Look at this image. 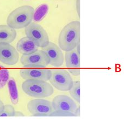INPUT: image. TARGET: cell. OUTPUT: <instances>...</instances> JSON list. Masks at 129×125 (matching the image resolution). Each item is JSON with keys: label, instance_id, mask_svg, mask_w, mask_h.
I'll list each match as a JSON object with an SVG mask.
<instances>
[{"label": "cell", "instance_id": "cell-12", "mask_svg": "<svg viewBox=\"0 0 129 125\" xmlns=\"http://www.w3.org/2000/svg\"><path fill=\"white\" fill-rule=\"evenodd\" d=\"M64 60L68 72L72 75L77 77L80 75V56L78 55L75 49L66 52Z\"/></svg>", "mask_w": 129, "mask_h": 125}, {"label": "cell", "instance_id": "cell-20", "mask_svg": "<svg viewBox=\"0 0 129 125\" xmlns=\"http://www.w3.org/2000/svg\"><path fill=\"white\" fill-rule=\"evenodd\" d=\"M50 116H61V117H71L75 116L74 113L68 112V111H54L50 115Z\"/></svg>", "mask_w": 129, "mask_h": 125}, {"label": "cell", "instance_id": "cell-10", "mask_svg": "<svg viewBox=\"0 0 129 125\" xmlns=\"http://www.w3.org/2000/svg\"><path fill=\"white\" fill-rule=\"evenodd\" d=\"M54 111H64L74 113L77 106L74 99L67 95H58L52 101Z\"/></svg>", "mask_w": 129, "mask_h": 125}, {"label": "cell", "instance_id": "cell-24", "mask_svg": "<svg viewBox=\"0 0 129 125\" xmlns=\"http://www.w3.org/2000/svg\"><path fill=\"white\" fill-rule=\"evenodd\" d=\"M75 49L76 52L77 53L78 55L80 56V42H79L77 44V45H76V48H75Z\"/></svg>", "mask_w": 129, "mask_h": 125}, {"label": "cell", "instance_id": "cell-23", "mask_svg": "<svg viewBox=\"0 0 129 125\" xmlns=\"http://www.w3.org/2000/svg\"><path fill=\"white\" fill-rule=\"evenodd\" d=\"M24 114L23 113L21 112L20 111H15V114H14V116H18V117H21V116H24Z\"/></svg>", "mask_w": 129, "mask_h": 125}, {"label": "cell", "instance_id": "cell-1", "mask_svg": "<svg viewBox=\"0 0 129 125\" xmlns=\"http://www.w3.org/2000/svg\"><path fill=\"white\" fill-rule=\"evenodd\" d=\"M80 27L79 21H73L61 30L58 37V45L61 50L68 52L76 48L80 42Z\"/></svg>", "mask_w": 129, "mask_h": 125}, {"label": "cell", "instance_id": "cell-22", "mask_svg": "<svg viewBox=\"0 0 129 125\" xmlns=\"http://www.w3.org/2000/svg\"><path fill=\"white\" fill-rule=\"evenodd\" d=\"M75 116H80V107H77L75 111L74 112Z\"/></svg>", "mask_w": 129, "mask_h": 125}, {"label": "cell", "instance_id": "cell-3", "mask_svg": "<svg viewBox=\"0 0 129 125\" xmlns=\"http://www.w3.org/2000/svg\"><path fill=\"white\" fill-rule=\"evenodd\" d=\"M22 89L28 96L37 98L50 97L54 91L52 86L46 81L35 79L25 80Z\"/></svg>", "mask_w": 129, "mask_h": 125}, {"label": "cell", "instance_id": "cell-9", "mask_svg": "<svg viewBox=\"0 0 129 125\" xmlns=\"http://www.w3.org/2000/svg\"><path fill=\"white\" fill-rule=\"evenodd\" d=\"M49 59V64L55 67H61L64 61V56L62 50L56 44L49 42L48 44L42 48Z\"/></svg>", "mask_w": 129, "mask_h": 125}, {"label": "cell", "instance_id": "cell-17", "mask_svg": "<svg viewBox=\"0 0 129 125\" xmlns=\"http://www.w3.org/2000/svg\"><path fill=\"white\" fill-rule=\"evenodd\" d=\"M70 95L74 101L80 103V82L79 80L74 81L73 86L69 91Z\"/></svg>", "mask_w": 129, "mask_h": 125}, {"label": "cell", "instance_id": "cell-2", "mask_svg": "<svg viewBox=\"0 0 129 125\" xmlns=\"http://www.w3.org/2000/svg\"><path fill=\"white\" fill-rule=\"evenodd\" d=\"M35 9L30 6H22L9 14L7 23L14 29L25 28L32 22Z\"/></svg>", "mask_w": 129, "mask_h": 125}, {"label": "cell", "instance_id": "cell-4", "mask_svg": "<svg viewBox=\"0 0 129 125\" xmlns=\"http://www.w3.org/2000/svg\"><path fill=\"white\" fill-rule=\"evenodd\" d=\"M49 81L54 87L60 91H69L74 82L70 73L63 69L51 70Z\"/></svg>", "mask_w": 129, "mask_h": 125}, {"label": "cell", "instance_id": "cell-18", "mask_svg": "<svg viewBox=\"0 0 129 125\" xmlns=\"http://www.w3.org/2000/svg\"><path fill=\"white\" fill-rule=\"evenodd\" d=\"M15 109L11 104H6L4 106L3 109L0 113V117H12L14 116Z\"/></svg>", "mask_w": 129, "mask_h": 125}, {"label": "cell", "instance_id": "cell-6", "mask_svg": "<svg viewBox=\"0 0 129 125\" xmlns=\"http://www.w3.org/2000/svg\"><path fill=\"white\" fill-rule=\"evenodd\" d=\"M21 63L26 68H44L49 65V59L43 50L37 51L29 55H22Z\"/></svg>", "mask_w": 129, "mask_h": 125}, {"label": "cell", "instance_id": "cell-26", "mask_svg": "<svg viewBox=\"0 0 129 125\" xmlns=\"http://www.w3.org/2000/svg\"><path fill=\"white\" fill-rule=\"evenodd\" d=\"M6 85H5L4 84H3V83L2 82V81L1 79V78H0V89H3V87H4Z\"/></svg>", "mask_w": 129, "mask_h": 125}, {"label": "cell", "instance_id": "cell-19", "mask_svg": "<svg viewBox=\"0 0 129 125\" xmlns=\"http://www.w3.org/2000/svg\"><path fill=\"white\" fill-rule=\"evenodd\" d=\"M0 78L3 84L6 85L9 79V72L7 69L0 65Z\"/></svg>", "mask_w": 129, "mask_h": 125}, {"label": "cell", "instance_id": "cell-5", "mask_svg": "<svg viewBox=\"0 0 129 125\" xmlns=\"http://www.w3.org/2000/svg\"><path fill=\"white\" fill-rule=\"evenodd\" d=\"M26 37L40 48H43L49 43V37L46 30L38 23L32 22L25 29Z\"/></svg>", "mask_w": 129, "mask_h": 125}, {"label": "cell", "instance_id": "cell-21", "mask_svg": "<svg viewBox=\"0 0 129 125\" xmlns=\"http://www.w3.org/2000/svg\"><path fill=\"white\" fill-rule=\"evenodd\" d=\"M76 9L77 14L79 15V17L80 18V0H76Z\"/></svg>", "mask_w": 129, "mask_h": 125}, {"label": "cell", "instance_id": "cell-13", "mask_svg": "<svg viewBox=\"0 0 129 125\" xmlns=\"http://www.w3.org/2000/svg\"><path fill=\"white\" fill-rule=\"evenodd\" d=\"M39 47L27 37L19 40L16 44V50L22 55H29L37 51Z\"/></svg>", "mask_w": 129, "mask_h": 125}, {"label": "cell", "instance_id": "cell-15", "mask_svg": "<svg viewBox=\"0 0 129 125\" xmlns=\"http://www.w3.org/2000/svg\"><path fill=\"white\" fill-rule=\"evenodd\" d=\"M7 84L11 102L13 104L16 105L19 102V92L15 80L12 77L9 78Z\"/></svg>", "mask_w": 129, "mask_h": 125}, {"label": "cell", "instance_id": "cell-7", "mask_svg": "<svg viewBox=\"0 0 129 125\" xmlns=\"http://www.w3.org/2000/svg\"><path fill=\"white\" fill-rule=\"evenodd\" d=\"M27 107L34 116H50L54 111L52 102L42 98L30 101Z\"/></svg>", "mask_w": 129, "mask_h": 125}, {"label": "cell", "instance_id": "cell-11", "mask_svg": "<svg viewBox=\"0 0 129 125\" xmlns=\"http://www.w3.org/2000/svg\"><path fill=\"white\" fill-rule=\"evenodd\" d=\"M20 75L25 80L35 79L43 81L49 80L51 70L40 68H28L20 70Z\"/></svg>", "mask_w": 129, "mask_h": 125}, {"label": "cell", "instance_id": "cell-16", "mask_svg": "<svg viewBox=\"0 0 129 125\" xmlns=\"http://www.w3.org/2000/svg\"><path fill=\"white\" fill-rule=\"evenodd\" d=\"M49 12V6L42 4L37 7L34 12L33 20L35 22H40L45 17Z\"/></svg>", "mask_w": 129, "mask_h": 125}, {"label": "cell", "instance_id": "cell-14", "mask_svg": "<svg viewBox=\"0 0 129 125\" xmlns=\"http://www.w3.org/2000/svg\"><path fill=\"white\" fill-rule=\"evenodd\" d=\"M16 36L15 29L8 25H0V43H11L15 39Z\"/></svg>", "mask_w": 129, "mask_h": 125}, {"label": "cell", "instance_id": "cell-8", "mask_svg": "<svg viewBox=\"0 0 129 125\" xmlns=\"http://www.w3.org/2000/svg\"><path fill=\"white\" fill-rule=\"evenodd\" d=\"M19 54L18 50L9 43H0V62L8 66L18 62Z\"/></svg>", "mask_w": 129, "mask_h": 125}, {"label": "cell", "instance_id": "cell-25", "mask_svg": "<svg viewBox=\"0 0 129 125\" xmlns=\"http://www.w3.org/2000/svg\"><path fill=\"white\" fill-rule=\"evenodd\" d=\"M4 104L2 102V101L0 99V113L1 112L2 110L3 109V107H4Z\"/></svg>", "mask_w": 129, "mask_h": 125}]
</instances>
